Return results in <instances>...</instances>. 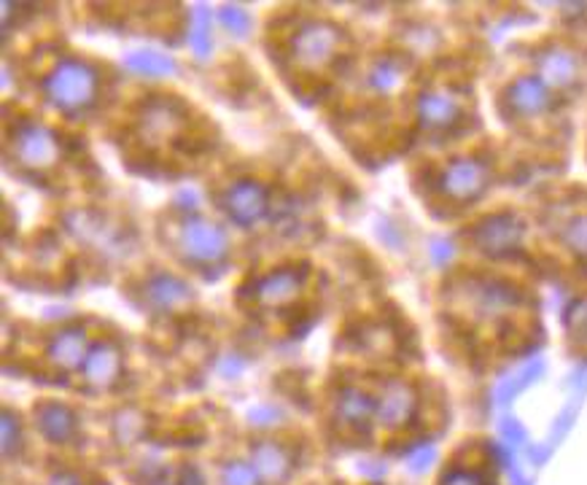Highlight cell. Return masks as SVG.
Here are the masks:
<instances>
[{
	"label": "cell",
	"mask_w": 587,
	"mask_h": 485,
	"mask_svg": "<svg viewBox=\"0 0 587 485\" xmlns=\"http://www.w3.org/2000/svg\"><path fill=\"white\" fill-rule=\"evenodd\" d=\"M143 429H146V420L136 410L119 413L117 420H113V432H117L119 443H136L140 434H143Z\"/></svg>",
	"instance_id": "cell-22"
},
{
	"label": "cell",
	"mask_w": 587,
	"mask_h": 485,
	"mask_svg": "<svg viewBox=\"0 0 587 485\" xmlns=\"http://www.w3.org/2000/svg\"><path fill=\"white\" fill-rule=\"evenodd\" d=\"M225 210L232 216L235 225L251 227L265 216L267 210V189L257 181H238L227 189Z\"/></svg>",
	"instance_id": "cell-5"
},
{
	"label": "cell",
	"mask_w": 587,
	"mask_h": 485,
	"mask_svg": "<svg viewBox=\"0 0 587 485\" xmlns=\"http://www.w3.org/2000/svg\"><path fill=\"white\" fill-rule=\"evenodd\" d=\"M146 295H149V303L155 305L157 310H178L195 299L189 286L173 276L151 278L149 286H146Z\"/></svg>",
	"instance_id": "cell-12"
},
{
	"label": "cell",
	"mask_w": 587,
	"mask_h": 485,
	"mask_svg": "<svg viewBox=\"0 0 587 485\" xmlns=\"http://www.w3.org/2000/svg\"><path fill=\"white\" fill-rule=\"evenodd\" d=\"M461 113V106L450 92H431L420 98V121L426 127H448Z\"/></svg>",
	"instance_id": "cell-17"
},
{
	"label": "cell",
	"mask_w": 587,
	"mask_h": 485,
	"mask_svg": "<svg viewBox=\"0 0 587 485\" xmlns=\"http://www.w3.org/2000/svg\"><path fill=\"white\" fill-rule=\"evenodd\" d=\"M280 416H283V413H280L278 407H272V405H261V407H253V410L248 413V418H251L253 424H259V426H270L272 420H278Z\"/></svg>",
	"instance_id": "cell-28"
},
{
	"label": "cell",
	"mask_w": 587,
	"mask_h": 485,
	"mask_svg": "<svg viewBox=\"0 0 587 485\" xmlns=\"http://www.w3.org/2000/svg\"><path fill=\"white\" fill-rule=\"evenodd\" d=\"M509 106L518 113H539L547 108V87L536 79H523L509 89Z\"/></svg>",
	"instance_id": "cell-18"
},
{
	"label": "cell",
	"mask_w": 587,
	"mask_h": 485,
	"mask_svg": "<svg viewBox=\"0 0 587 485\" xmlns=\"http://www.w3.org/2000/svg\"><path fill=\"white\" fill-rule=\"evenodd\" d=\"M485 184H488V168L475 162V159H464V162L450 165V168L445 170L439 187H442L445 195L452 197V200H471V197L480 195Z\"/></svg>",
	"instance_id": "cell-6"
},
{
	"label": "cell",
	"mask_w": 587,
	"mask_h": 485,
	"mask_svg": "<svg viewBox=\"0 0 587 485\" xmlns=\"http://www.w3.org/2000/svg\"><path fill=\"white\" fill-rule=\"evenodd\" d=\"M197 202H200V197H197L195 191H181V195H178V206H187V210H195Z\"/></svg>",
	"instance_id": "cell-33"
},
{
	"label": "cell",
	"mask_w": 587,
	"mask_h": 485,
	"mask_svg": "<svg viewBox=\"0 0 587 485\" xmlns=\"http://www.w3.org/2000/svg\"><path fill=\"white\" fill-rule=\"evenodd\" d=\"M38 429L47 434L52 443H68L76 434V418L60 402H49L38 410Z\"/></svg>",
	"instance_id": "cell-14"
},
{
	"label": "cell",
	"mask_w": 587,
	"mask_h": 485,
	"mask_svg": "<svg viewBox=\"0 0 587 485\" xmlns=\"http://www.w3.org/2000/svg\"><path fill=\"white\" fill-rule=\"evenodd\" d=\"M14 157L28 168H49L60 157V143H57L54 132L41 125H24L19 127L14 136Z\"/></svg>",
	"instance_id": "cell-4"
},
{
	"label": "cell",
	"mask_w": 587,
	"mask_h": 485,
	"mask_svg": "<svg viewBox=\"0 0 587 485\" xmlns=\"http://www.w3.org/2000/svg\"><path fill=\"white\" fill-rule=\"evenodd\" d=\"M259 481L257 469L242 462H229L221 472V485H259Z\"/></svg>",
	"instance_id": "cell-25"
},
{
	"label": "cell",
	"mask_w": 587,
	"mask_h": 485,
	"mask_svg": "<svg viewBox=\"0 0 587 485\" xmlns=\"http://www.w3.org/2000/svg\"><path fill=\"white\" fill-rule=\"evenodd\" d=\"M340 41V30L331 28V24H305V28L291 38V57L302 68H321L324 62H329L331 57H335Z\"/></svg>",
	"instance_id": "cell-2"
},
{
	"label": "cell",
	"mask_w": 587,
	"mask_h": 485,
	"mask_svg": "<svg viewBox=\"0 0 587 485\" xmlns=\"http://www.w3.org/2000/svg\"><path fill=\"white\" fill-rule=\"evenodd\" d=\"M49 356L57 367L76 369L81 362H87V335L81 329H66L54 337L49 346Z\"/></svg>",
	"instance_id": "cell-13"
},
{
	"label": "cell",
	"mask_w": 587,
	"mask_h": 485,
	"mask_svg": "<svg viewBox=\"0 0 587 485\" xmlns=\"http://www.w3.org/2000/svg\"><path fill=\"white\" fill-rule=\"evenodd\" d=\"M541 79L553 87H571L574 79L579 73V62L571 52H564V49H553V52L541 55L539 60Z\"/></svg>",
	"instance_id": "cell-15"
},
{
	"label": "cell",
	"mask_w": 587,
	"mask_h": 485,
	"mask_svg": "<svg viewBox=\"0 0 587 485\" xmlns=\"http://www.w3.org/2000/svg\"><path fill=\"white\" fill-rule=\"evenodd\" d=\"M504 434H507V437L513 439V443H523L520 424H513V420H507V424H504Z\"/></svg>",
	"instance_id": "cell-32"
},
{
	"label": "cell",
	"mask_w": 587,
	"mask_h": 485,
	"mask_svg": "<svg viewBox=\"0 0 587 485\" xmlns=\"http://www.w3.org/2000/svg\"><path fill=\"white\" fill-rule=\"evenodd\" d=\"M335 413L337 420H342V424L364 426L369 418L378 416V405H375L367 394H361L359 388H346V392L337 397Z\"/></svg>",
	"instance_id": "cell-16"
},
{
	"label": "cell",
	"mask_w": 587,
	"mask_h": 485,
	"mask_svg": "<svg viewBox=\"0 0 587 485\" xmlns=\"http://www.w3.org/2000/svg\"><path fill=\"white\" fill-rule=\"evenodd\" d=\"M399 76H401V68L397 66V62L380 60L372 70V87H378V89H382V92H388V89H394L399 85Z\"/></svg>",
	"instance_id": "cell-26"
},
{
	"label": "cell",
	"mask_w": 587,
	"mask_h": 485,
	"mask_svg": "<svg viewBox=\"0 0 587 485\" xmlns=\"http://www.w3.org/2000/svg\"><path fill=\"white\" fill-rule=\"evenodd\" d=\"M49 485H81V483L76 481L73 475H54L52 483H49Z\"/></svg>",
	"instance_id": "cell-34"
},
{
	"label": "cell",
	"mask_w": 587,
	"mask_h": 485,
	"mask_svg": "<svg viewBox=\"0 0 587 485\" xmlns=\"http://www.w3.org/2000/svg\"><path fill=\"white\" fill-rule=\"evenodd\" d=\"M178 485H206V481H202V472L197 467H187L181 472V481H178Z\"/></svg>",
	"instance_id": "cell-31"
},
{
	"label": "cell",
	"mask_w": 587,
	"mask_h": 485,
	"mask_svg": "<svg viewBox=\"0 0 587 485\" xmlns=\"http://www.w3.org/2000/svg\"><path fill=\"white\" fill-rule=\"evenodd\" d=\"M305 276L299 270H278L272 276H267L265 280L257 284V299L267 308H276V305L291 303L294 297L302 289Z\"/></svg>",
	"instance_id": "cell-9"
},
{
	"label": "cell",
	"mask_w": 587,
	"mask_h": 485,
	"mask_svg": "<svg viewBox=\"0 0 587 485\" xmlns=\"http://www.w3.org/2000/svg\"><path fill=\"white\" fill-rule=\"evenodd\" d=\"M119 373H121V354L113 343H100V346L89 350L84 362V378L92 383V386L98 388L111 386V383L119 378Z\"/></svg>",
	"instance_id": "cell-10"
},
{
	"label": "cell",
	"mask_w": 587,
	"mask_h": 485,
	"mask_svg": "<svg viewBox=\"0 0 587 485\" xmlns=\"http://www.w3.org/2000/svg\"><path fill=\"white\" fill-rule=\"evenodd\" d=\"M125 66L130 70H136L140 76H173L178 66L170 57L159 55V52H149V49H143V52H132L130 57L125 60Z\"/></svg>",
	"instance_id": "cell-20"
},
{
	"label": "cell",
	"mask_w": 587,
	"mask_h": 485,
	"mask_svg": "<svg viewBox=\"0 0 587 485\" xmlns=\"http://www.w3.org/2000/svg\"><path fill=\"white\" fill-rule=\"evenodd\" d=\"M219 22L225 24L227 33H232L238 38L248 36V30H251V17H248L242 9H238V6H221Z\"/></svg>",
	"instance_id": "cell-24"
},
{
	"label": "cell",
	"mask_w": 587,
	"mask_h": 485,
	"mask_svg": "<svg viewBox=\"0 0 587 485\" xmlns=\"http://www.w3.org/2000/svg\"><path fill=\"white\" fill-rule=\"evenodd\" d=\"M566 242H569L574 251L587 254V216L566 227Z\"/></svg>",
	"instance_id": "cell-27"
},
{
	"label": "cell",
	"mask_w": 587,
	"mask_h": 485,
	"mask_svg": "<svg viewBox=\"0 0 587 485\" xmlns=\"http://www.w3.org/2000/svg\"><path fill=\"white\" fill-rule=\"evenodd\" d=\"M181 254L191 261H216L227 254V232L206 219H187L178 235Z\"/></svg>",
	"instance_id": "cell-3"
},
{
	"label": "cell",
	"mask_w": 587,
	"mask_h": 485,
	"mask_svg": "<svg viewBox=\"0 0 587 485\" xmlns=\"http://www.w3.org/2000/svg\"><path fill=\"white\" fill-rule=\"evenodd\" d=\"M431 462H434V448H429V445H424V448H415L410 456H407V464H410L415 472H424Z\"/></svg>",
	"instance_id": "cell-29"
},
{
	"label": "cell",
	"mask_w": 587,
	"mask_h": 485,
	"mask_svg": "<svg viewBox=\"0 0 587 485\" xmlns=\"http://www.w3.org/2000/svg\"><path fill=\"white\" fill-rule=\"evenodd\" d=\"M291 456L283 445L278 443H257L253 445V469L261 481L278 485L286 483L291 475Z\"/></svg>",
	"instance_id": "cell-7"
},
{
	"label": "cell",
	"mask_w": 587,
	"mask_h": 485,
	"mask_svg": "<svg viewBox=\"0 0 587 485\" xmlns=\"http://www.w3.org/2000/svg\"><path fill=\"white\" fill-rule=\"evenodd\" d=\"M47 95L62 111H81L98 95V73L87 62L62 60L47 79Z\"/></svg>",
	"instance_id": "cell-1"
},
{
	"label": "cell",
	"mask_w": 587,
	"mask_h": 485,
	"mask_svg": "<svg viewBox=\"0 0 587 485\" xmlns=\"http://www.w3.org/2000/svg\"><path fill=\"white\" fill-rule=\"evenodd\" d=\"M415 394L407 383H391L378 402V420L382 426H401L412 418Z\"/></svg>",
	"instance_id": "cell-8"
},
{
	"label": "cell",
	"mask_w": 587,
	"mask_h": 485,
	"mask_svg": "<svg viewBox=\"0 0 587 485\" xmlns=\"http://www.w3.org/2000/svg\"><path fill=\"white\" fill-rule=\"evenodd\" d=\"M442 485H485V483L482 477L469 475V472H450V475H445Z\"/></svg>",
	"instance_id": "cell-30"
},
{
	"label": "cell",
	"mask_w": 587,
	"mask_h": 485,
	"mask_svg": "<svg viewBox=\"0 0 587 485\" xmlns=\"http://www.w3.org/2000/svg\"><path fill=\"white\" fill-rule=\"evenodd\" d=\"M520 238H523V227L513 219V216H499V219L485 221V225L477 229V242L490 254L513 251V248L520 242Z\"/></svg>",
	"instance_id": "cell-11"
},
{
	"label": "cell",
	"mask_w": 587,
	"mask_h": 485,
	"mask_svg": "<svg viewBox=\"0 0 587 485\" xmlns=\"http://www.w3.org/2000/svg\"><path fill=\"white\" fill-rule=\"evenodd\" d=\"M191 52H195L200 60H208L210 55V9L208 6H195L191 9V33H189Z\"/></svg>",
	"instance_id": "cell-21"
},
{
	"label": "cell",
	"mask_w": 587,
	"mask_h": 485,
	"mask_svg": "<svg viewBox=\"0 0 587 485\" xmlns=\"http://www.w3.org/2000/svg\"><path fill=\"white\" fill-rule=\"evenodd\" d=\"M0 443H3V456L11 458L19 451V443H22V429H19L17 416L11 410H3V418H0Z\"/></svg>",
	"instance_id": "cell-23"
},
{
	"label": "cell",
	"mask_w": 587,
	"mask_h": 485,
	"mask_svg": "<svg viewBox=\"0 0 587 485\" xmlns=\"http://www.w3.org/2000/svg\"><path fill=\"white\" fill-rule=\"evenodd\" d=\"M176 119H178V108L176 106L151 103L149 108H146L143 121H140V130H143L146 138L155 140L159 136H168V132H173Z\"/></svg>",
	"instance_id": "cell-19"
}]
</instances>
